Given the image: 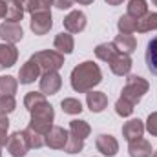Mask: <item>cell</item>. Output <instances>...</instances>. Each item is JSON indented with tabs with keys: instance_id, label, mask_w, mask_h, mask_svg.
I'll use <instances>...</instances> for the list:
<instances>
[{
	"instance_id": "25",
	"label": "cell",
	"mask_w": 157,
	"mask_h": 157,
	"mask_svg": "<svg viewBox=\"0 0 157 157\" xmlns=\"http://www.w3.org/2000/svg\"><path fill=\"white\" fill-rule=\"evenodd\" d=\"M157 29V13H146L137 20V33H148Z\"/></svg>"
},
{
	"instance_id": "23",
	"label": "cell",
	"mask_w": 157,
	"mask_h": 157,
	"mask_svg": "<svg viewBox=\"0 0 157 157\" xmlns=\"http://www.w3.org/2000/svg\"><path fill=\"white\" fill-rule=\"evenodd\" d=\"M24 9L33 15L37 11H49L51 6H55V0H22Z\"/></svg>"
},
{
	"instance_id": "42",
	"label": "cell",
	"mask_w": 157,
	"mask_h": 157,
	"mask_svg": "<svg viewBox=\"0 0 157 157\" xmlns=\"http://www.w3.org/2000/svg\"><path fill=\"white\" fill-rule=\"evenodd\" d=\"M154 157H157V150H155V152H154Z\"/></svg>"
},
{
	"instance_id": "39",
	"label": "cell",
	"mask_w": 157,
	"mask_h": 157,
	"mask_svg": "<svg viewBox=\"0 0 157 157\" xmlns=\"http://www.w3.org/2000/svg\"><path fill=\"white\" fill-rule=\"evenodd\" d=\"M104 2H106L108 6H121L124 0H104Z\"/></svg>"
},
{
	"instance_id": "1",
	"label": "cell",
	"mask_w": 157,
	"mask_h": 157,
	"mask_svg": "<svg viewBox=\"0 0 157 157\" xmlns=\"http://www.w3.org/2000/svg\"><path fill=\"white\" fill-rule=\"evenodd\" d=\"M70 82L77 93H88L102 82V71L93 60H84L71 70Z\"/></svg>"
},
{
	"instance_id": "24",
	"label": "cell",
	"mask_w": 157,
	"mask_h": 157,
	"mask_svg": "<svg viewBox=\"0 0 157 157\" xmlns=\"http://www.w3.org/2000/svg\"><path fill=\"white\" fill-rule=\"evenodd\" d=\"M70 133L84 141L86 137H90V133H91V128H90V124H88L86 121H80V119H73V121L70 122Z\"/></svg>"
},
{
	"instance_id": "28",
	"label": "cell",
	"mask_w": 157,
	"mask_h": 157,
	"mask_svg": "<svg viewBox=\"0 0 157 157\" xmlns=\"http://www.w3.org/2000/svg\"><path fill=\"white\" fill-rule=\"evenodd\" d=\"M60 108H62V112L68 113V115H78V113L82 112V102H80L78 99H75V97H68V99H62Z\"/></svg>"
},
{
	"instance_id": "43",
	"label": "cell",
	"mask_w": 157,
	"mask_h": 157,
	"mask_svg": "<svg viewBox=\"0 0 157 157\" xmlns=\"http://www.w3.org/2000/svg\"><path fill=\"white\" fill-rule=\"evenodd\" d=\"M0 157H2V150H0Z\"/></svg>"
},
{
	"instance_id": "2",
	"label": "cell",
	"mask_w": 157,
	"mask_h": 157,
	"mask_svg": "<svg viewBox=\"0 0 157 157\" xmlns=\"http://www.w3.org/2000/svg\"><path fill=\"white\" fill-rule=\"evenodd\" d=\"M95 57L108 62L110 64V70L113 75L117 77H126L130 75V70H132V57L130 55H124L121 53L117 48L113 46V42H102L95 48Z\"/></svg>"
},
{
	"instance_id": "15",
	"label": "cell",
	"mask_w": 157,
	"mask_h": 157,
	"mask_svg": "<svg viewBox=\"0 0 157 157\" xmlns=\"http://www.w3.org/2000/svg\"><path fill=\"white\" fill-rule=\"evenodd\" d=\"M17 59H18V49L15 48V44H7V42L0 44V70L15 66Z\"/></svg>"
},
{
	"instance_id": "18",
	"label": "cell",
	"mask_w": 157,
	"mask_h": 157,
	"mask_svg": "<svg viewBox=\"0 0 157 157\" xmlns=\"http://www.w3.org/2000/svg\"><path fill=\"white\" fill-rule=\"evenodd\" d=\"M113 46L117 48L121 53L124 55H132L137 49V40L132 33H119L117 37L113 39Z\"/></svg>"
},
{
	"instance_id": "29",
	"label": "cell",
	"mask_w": 157,
	"mask_h": 157,
	"mask_svg": "<svg viewBox=\"0 0 157 157\" xmlns=\"http://www.w3.org/2000/svg\"><path fill=\"white\" fill-rule=\"evenodd\" d=\"M24 133H26V137H28V143H29V146L31 148H35V150H39L42 146H46V139H44V135L39 133V132H35L33 128H26L24 130Z\"/></svg>"
},
{
	"instance_id": "22",
	"label": "cell",
	"mask_w": 157,
	"mask_h": 157,
	"mask_svg": "<svg viewBox=\"0 0 157 157\" xmlns=\"http://www.w3.org/2000/svg\"><path fill=\"white\" fill-rule=\"evenodd\" d=\"M146 13H148V2H146V0H130V2H128V11H126L128 17L139 20V18H143Z\"/></svg>"
},
{
	"instance_id": "36",
	"label": "cell",
	"mask_w": 157,
	"mask_h": 157,
	"mask_svg": "<svg viewBox=\"0 0 157 157\" xmlns=\"http://www.w3.org/2000/svg\"><path fill=\"white\" fill-rule=\"evenodd\" d=\"M0 130H9V119L6 113H0Z\"/></svg>"
},
{
	"instance_id": "27",
	"label": "cell",
	"mask_w": 157,
	"mask_h": 157,
	"mask_svg": "<svg viewBox=\"0 0 157 157\" xmlns=\"http://www.w3.org/2000/svg\"><path fill=\"white\" fill-rule=\"evenodd\" d=\"M18 88V80L11 75H2L0 77V95H15Z\"/></svg>"
},
{
	"instance_id": "17",
	"label": "cell",
	"mask_w": 157,
	"mask_h": 157,
	"mask_svg": "<svg viewBox=\"0 0 157 157\" xmlns=\"http://www.w3.org/2000/svg\"><path fill=\"white\" fill-rule=\"evenodd\" d=\"M128 154H130V157H152L154 150H152V144L141 137V139L128 143Z\"/></svg>"
},
{
	"instance_id": "41",
	"label": "cell",
	"mask_w": 157,
	"mask_h": 157,
	"mask_svg": "<svg viewBox=\"0 0 157 157\" xmlns=\"http://www.w3.org/2000/svg\"><path fill=\"white\" fill-rule=\"evenodd\" d=\"M152 4H154V6H157V0H152Z\"/></svg>"
},
{
	"instance_id": "8",
	"label": "cell",
	"mask_w": 157,
	"mask_h": 157,
	"mask_svg": "<svg viewBox=\"0 0 157 157\" xmlns=\"http://www.w3.org/2000/svg\"><path fill=\"white\" fill-rule=\"evenodd\" d=\"M70 132H66L62 126H53L48 133H46V146L51 150H64L66 143H68Z\"/></svg>"
},
{
	"instance_id": "6",
	"label": "cell",
	"mask_w": 157,
	"mask_h": 157,
	"mask_svg": "<svg viewBox=\"0 0 157 157\" xmlns=\"http://www.w3.org/2000/svg\"><path fill=\"white\" fill-rule=\"evenodd\" d=\"M6 150L11 157H26L28 152L31 150L29 143H28V137L22 132H15L7 137V143H6Z\"/></svg>"
},
{
	"instance_id": "30",
	"label": "cell",
	"mask_w": 157,
	"mask_h": 157,
	"mask_svg": "<svg viewBox=\"0 0 157 157\" xmlns=\"http://www.w3.org/2000/svg\"><path fill=\"white\" fill-rule=\"evenodd\" d=\"M117 29L119 33H135L137 31V20L128 17V15H122L117 20Z\"/></svg>"
},
{
	"instance_id": "10",
	"label": "cell",
	"mask_w": 157,
	"mask_h": 157,
	"mask_svg": "<svg viewBox=\"0 0 157 157\" xmlns=\"http://www.w3.org/2000/svg\"><path fill=\"white\" fill-rule=\"evenodd\" d=\"M86 15L82 13V11H78V9H73V11H70L68 15H66V18L62 20V24H64V29L68 31V33H80V31H84L86 29Z\"/></svg>"
},
{
	"instance_id": "9",
	"label": "cell",
	"mask_w": 157,
	"mask_h": 157,
	"mask_svg": "<svg viewBox=\"0 0 157 157\" xmlns=\"http://www.w3.org/2000/svg\"><path fill=\"white\" fill-rule=\"evenodd\" d=\"M60 86H62V77L59 75V71H46L40 75V91L44 95L59 93Z\"/></svg>"
},
{
	"instance_id": "13",
	"label": "cell",
	"mask_w": 157,
	"mask_h": 157,
	"mask_svg": "<svg viewBox=\"0 0 157 157\" xmlns=\"http://www.w3.org/2000/svg\"><path fill=\"white\" fill-rule=\"evenodd\" d=\"M0 37L7 44H17L24 37L22 26L17 22H4V24H0Z\"/></svg>"
},
{
	"instance_id": "40",
	"label": "cell",
	"mask_w": 157,
	"mask_h": 157,
	"mask_svg": "<svg viewBox=\"0 0 157 157\" xmlns=\"http://www.w3.org/2000/svg\"><path fill=\"white\" fill-rule=\"evenodd\" d=\"M73 2H78V4H82V6H90V4H93V0H73Z\"/></svg>"
},
{
	"instance_id": "32",
	"label": "cell",
	"mask_w": 157,
	"mask_h": 157,
	"mask_svg": "<svg viewBox=\"0 0 157 157\" xmlns=\"http://www.w3.org/2000/svg\"><path fill=\"white\" fill-rule=\"evenodd\" d=\"M115 113H117L119 117H130L133 113V104L128 102L126 99L119 97L117 102H115Z\"/></svg>"
},
{
	"instance_id": "34",
	"label": "cell",
	"mask_w": 157,
	"mask_h": 157,
	"mask_svg": "<svg viewBox=\"0 0 157 157\" xmlns=\"http://www.w3.org/2000/svg\"><path fill=\"white\" fill-rule=\"evenodd\" d=\"M144 128L150 132V135L157 137V112H154V113L148 115V119H146V126H144Z\"/></svg>"
},
{
	"instance_id": "7",
	"label": "cell",
	"mask_w": 157,
	"mask_h": 157,
	"mask_svg": "<svg viewBox=\"0 0 157 157\" xmlns=\"http://www.w3.org/2000/svg\"><path fill=\"white\" fill-rule=\"evenodd\" d=\"M29 28L35 35H46L49 33V29L53 28V18H51V11H37L31 15L29 20Z\"/></svg>"
},
{
	"instance_id": "35",
	"label": "cell",
	"mask_w": 157,
	"mask_h": 157,
	"mask_svg": "<svg viewBox=\"0 0 157 157\" xmlns=\"http://www.w3.org/2000/svg\"><path fill=\"white\" fill-rule=\"evenodd\" d=\"M73 4H75L73 0H55V6H57L59 9H70Z\"/></svg>"
},
{
	"instance_id": "37",
	"label": "cell",
	"mask_w": 157,
	"mask_h": 157,
	"mask_svg": "<svg viewBox=\"0 0 157 157\" xmlns=\"http://www.w3.org/2000/svg\"><path fill=\"white\" fill-rule=\"evenodd\" d=\"M6 143H7V132L6 130H0V150L6 146Z\"/></svg>"
},
{
	"instance_id": "31",
	"label": "cell",
	"mask_w": 157,
	"mask_h": 157,
	"mask_svg": "<svg viewBox=\"0 0 157 157\" xmlns=\"http://www.w3.org/2000/svg\"><path fill=\"white\" fill-rule=\"evenodd\" d=\"M82 148H84V141L70 133L68 143H66V146H64V152H66V154H70V155H73V154H80V152H82Z\"/></svg>"
},
{
	"instance_id": "38",
	"label": "cell",
	"mask_w": 157,
	"mask_h": 157,
	"mask_svg": "<svg viewBox=\"0 0 157 157\" xmlns=\"http://www.w3.org/2000/svg\"><path fill=\"white\" fill-rule=\"evenodd\" d=\"M6 9H7V2L0 0V18H6Z\"/></svg>"
},
{
	"instance_id": "3",
	"label": "cell",
	"mask_w": 157,
	"mask_h": 157,
	"mask_svg": "<svg viewBox=\"0 0 157 157\" xmlns=\"http://www.w3.org/2000/svg\"><path fill=\"white\" fill-rule=\"evenodd\" d=\"M31 113V121H29V128H33L35 132L42 133L46 137V133L53 128V119H55V110L53 106L46 101L44 104L37 106L35 110L29 112Z\"/></svg>"
},
{
	"instance_id": "33",
	"label": "cell",
	"mask_w": 157,
	"mask_h": 157,
	"mask_svg": "<svg viewBox=\"0 0 157 157\" xmlns=\"http://www.w3.org/2000/svg\"><path fill=\"white\" fill-rule=\"evenodd\" d=\"M17 108L15 95H0V113H11Z\"/></svg>"
},
{
	"instance_id": "11",
	"label": "cell",
	"mask_w": 157,
	"mask_h": 157,
	"mask_svg": "<svg viewBox=\"0 0 157 157\" xmlns=\"http://www.w3.org/2000/svg\"><path fill=\"white\" fill-rule=\"evenodd\" d=\"M95 146H97V150L102 155H106V157H113V155H117V152H119L117 139L113 135H110V133H101L95 139Z\"/></svg>"
},
{
	"instance_id": "16",
	"label": "cell",
	"mask_w": 157,
	"mask_h": 157,
	"mask_svg": "<svg viewBox=\"0 0 157 157\" xmlns=\"http://www.w3.org/2000/svg\"><path fill=\"white\" fill-rule=\"evenodd\" d=\"M86 104L93 113H101L108 106V95L104 91H88L86 93Z\"/></svg>"
},
{
	"instance_id": "21",
	"label": "cell",
	"mask_w": 157,
	"mask_h": 157,
	"mask_svg": "<svg viewBox=\"0 0 157 157\" xmlns=\"http://www.w3.org/2000/svg\"><path fill=\"white\" fill-rule=\"evenodd\" d=\"M144 59H146V66H148V70L157 77V37H154V39L146 44Z\"/></svg>"
},
{
	"instance_id": "4",
	"label": "cell",
	"mask_w": 157,
	"mask_h": 157,
	"mask_svg": "<svg viewBox=\"0 0 157 157\" xmlns=\"http://www.w3.org/2000/svg\"><path fill=\"white\" fill-rule=\"evenodd\" d=\"M126 86L122 88V93H121V97L122 99H126L128 102H132L133 106L144 97V93L148 91V88H150V84H148V80L144 77H141V75H126Z\"/></svg>"
},
{
	"instance_id": "14",
	"label": "cell",
	"mask_w": 157,
	"mask_h": 157,
	"mask_svg": "<svg viewBox=\"0 0 157 157\" xmlns=\"http://www.w3.org/2000/svg\"><path fill=\"white\" fill-rule=\"evenodd\" d=\"M144 122L141 119H132L128 122H124L122 126V137L130 143V141H135V139H141L143 133H144Z\"/></svg>"
},
{
	"instance_id": "5",
	"label": "cell",
	"mask_w": 157,
	"mask_h": 157,
	"mask_svg": "<svg viewBox=\"0 0 157 157\" xmlns=\"http://www.w3.org/2000/svg\"><path fill=\"white\" fill-rule=\"evenodd\" d=\"M31 59L39 64L40 71H59L64 66V55L59 53L57 49H42L37 51L35 55H31Z\"/></svg>"
},
{
	"instance_id": "19",
	"label": "cell",
	"mask_w": 157,
	"mask_h": 157,
	"mask_svg": "<svg viewBox=\"0 0 157 157\" xmlns=\"http://www.w3.org/2000/svg\"><path fill=\"white\" fill-rule=\"evenodd\" d=\"M53 46H55V49H57L59 53L70 55V53H73V49H75V40H73V37H71V33L62 31V33H59V35L55 37Z\"/></svg>"
},
{
	"instance_id": "12",
	"label": "cell",
	"mask_w": 157,
	"mask_h": 157,
	"mask_svg": "<svg viewBox=\"0 0 157 157\" xmlns=\"http://www.w3.org/2000/svg\"><path fill=\"white\" fill-rule=\"evenodd\" d=\"M40 75H42V71H40L39 64L33 59H29L22 64V68L18 71V82L20 84H33L37 78H40Z\"/></svg>"
},
{
	"instance_id": "20",
	"label": "cell",
	"mask_w": 157,
	"mask_h": 157,
	"mask_svg": "<svg viewBox=\"0 0 157 157\" xmlns=\"http://www.w3.org/2000/svg\"><path fill=\"white\" fill-rule=\"evenodd\" d=\"M26 9L22 6V0H7V9H6V22H20L24 17Z\"/></svg>"
},
{
	"instance_id": "26",
	"label": "cell",
	"mask_w": 157,
	"mask_h": 157,
	"mask_svg": "<svg viewBox=\"0 0 157 157\" xmlns=\"http://www.w3.org/2000/svg\"><path fill=\"white\" fill-rule=\"evenodd\" d=\"M44 102H46V95H44L42 91H29V93H26V97H24V106H26L28 112L35 110L37 106L44 104Z\"/></svg>"
}]
</instances>
